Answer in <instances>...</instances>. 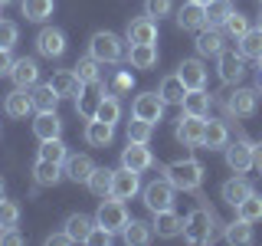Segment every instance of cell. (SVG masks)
<instances>
[{
  "mask_svg": "<svg viewBox=\"0 0 262 246\" xmlns=\"http://www.w3.org/2000/svg\"><path fill=\"white\" fill-rule=\"evenodd\" d=\"M161 174L167 177L170 184L177 187V191H184V194H196V197H200V187H203V177H207V171H203V164L196 161V158H180V161L164 164ZM200 200H203V197H200Z\"/></svg>",
  "mask_w": 262,
  "mask_h": 246,
  "instance_id": "6da1fadb",
  "label": "cell"
},
{
  "mask_svg": "<svg viewBox=\"0 0 262 246\" xmlns=\"http://www.w3.org/2000/svg\"><path fill=\"white\" fill-rule=\"evenodd\" d=\"M213 236H216V217H213V210L196 207L184 217V240L187 243L203 246V243H213Z\"/></svg>",
  "mask_w": 262,
  "mask_h": 246,
  "instance_id": "7a4b0ae2",
  "label": "cell"
},
{
  "mask_svg": "<svg viewBox=\"0 0 262 246\" xmlns=\"http://www.w3.org/2000/svg\"><path fill=\"white\" fill-rule=\"evenodd\" d=\"M89 53L95 56L98 63H121L125 59V39L118 36V33H112V30H98L92 33V39H89Z\"/></svg>",
  "mask_w": 262,
  "mask_h": 246,
  "instance_id": "3957f363",
  "label": "cell"
},
{
  "mask_svg": "<svg viewBox=\"0 0 262 246\" xmlns=\"http://www.w3.org/2000/svg\"><path fill=\"white\" fill-rule=\"evenodd\" d=\"M95 223L112 230V233H121V230L128 227V210H125V200H118V197H102V203H98L95 210Z\"/></svg>",
  "mask_w": 262,
  "mask_h": 246,
  "instance_id": "277c9868",
  "label": "cell"
},
{
  "mask_svg": "<svg viewBox=\"0 0 262 246\" xmlns=\"http://www.w3.org/2000/svg\"><path fill=\"white\" fill-rule=\"evenodd\" d=\"M223 109L229 118H252L259 109V95H256V89H233V92L226 95V102H223Z\"/></svg>",
  "mask_w": 262,
  "mask_h": 246,
  "instance_id": "5b68a950",
  "label": "cell"
},
{
  "mask_svg": "<svg viewBox=\"0 0 262 246\" xmlns=\"http://www.w3.org/2000/svg\"><path fill=\"white\" fill-rule=\"evenodd\" d=\"M141 194H144V207L151 210V213H158V210H170V207H174L177 187L170 184L167 177H161V180H151V184H147Z\"/></svg>",
  "mask_w": 262,
  "mask_h": 246,
  "instance_id": "8992f818",
  "label": "cell"
},
{
  "mask_svg": "<svg viewBox=\"0 0 262 246\" xmlns=\"http://www.w3.org/2000/svg\"><path fill=\"white\" fill-rule=\"evenodd\" d=\"M164 109H167V102L161 98V92H141V95H135V102H131V115L151 121V125H158L164 118Z\"/></svg>",
  "mask_w": 262,
  "mask_h": 246,
  "instance_id": "52a82bcc",
  "label": "cell"
},
{
  "mask_svg": "<svg viewBox=\"0 0 262 246\" xmlns=\"http://www.w3.org/2000/svg\"><path fill=\"white\" fill-rule=\"evenodd\" d=\"M203 125H207V118L184 112V115H180V121H177V128H174L177 141L184 145V148H203Z\"/></svg>",
  "mask_w": 262,
  "mask_h": 246,
  "instance_id": "ba28073f",
  "label": "cell"
},
{
  "mask_svg": "<svg viewBox=\"0 0 262 246\" xmlns=\"http://www.w3.org/2000/svg\"><path fill=\"white\" fill-rule=\"evenodd\" d=\"M216 69H220V79L226 82V86H236L243 76H246V56L239 49H223V53L216 56Z\"/></svg>",
  "mask_w": 262,
  "mask_h": 246,
  "instance_id": "9c48e42d",
  "label": "cell"
},
{
  "mask_svg": "<svg viewBox=\"0 0 262 246\" xmlns=\"http://www.w3.org/2000/svg\"><path fill=\"white\" fill-rule=\"evenodd\" d=\"M252 145L249 138H236V141H229L223 151H226V164L229 171H236V174H246V171H252Z\"/></svg>",
  "mask_w": 262,
  "mask_h": 246,
  "instance_id": "30bf717a",
  "label": "cell"
},
{
  "mask_svg": "<svg viewBox=\"0 0 262 246\" xmlns=\"http://www.w3.org/2000/svg\"><path fill=\"white\" fill-rule=\"evenodd\" d=\"M36 53L46 56V59H59L66 53V33L56 27H43L36 33Z\"/></svg>",
  "mask_w": 262,
  "mask_h": 246,
  "instance_id": "8fae6325",
  "label": "cell"
},
{
  "mask_svg": "<svg viewBox=\"0 0 262 246\" xmlns=\"http://www.w3.org/2000/svg\"><path fill=\"white\" fill-rule=\"evenodd\" d=\"M138 191H141V177H138V171L118 168L112 174V197H118V200H131Z\"/></svg>",
  "mask_w": 262,
  "mask_h": 246,
  "instance_id": "7c38bea8",
  "label": "cell"
},
{
  "mask_svg": "<svg viewBox=\"0 0 262 246\" xmlns=\"http://www.w3.org/2000/svg\"><path fill=\"white\" fill-rule=\"evenodd\" d=\"M49 86L56 89V95H59V98H79L82 92H85V82L79 79L76 69H59L53 79H49Z\"/></svg>",
  "mask_w": 262,
  "mask_h": 246,
  "instance_id": "4fadbf2b",
  "label": "cell"
},
{
  "mask_svg": "<svg viewBox=\"0 0 262 246\" xmlns=\"http://www.w3.org/2000/svg\"><path fill=\"white\" fill-rule=\"evenodd\" d=\"M10 79H13V86H20V89H33L39 82V63L33 59V56H20V59H13Z\"/></svg>",
  "mask_w": 262,
  "mask_h": 246,
  "instance_id": "5bb4252c",
  "label": "cell"
},
{
  "mask_svg": "<svg viewBox=\"0 0 262 246\" xmlns=\"http://www.w3.org/2000/svg\"><path fill=\"white\" fill-rule=\"evenodd\" d=\"M125 39L128 43H158V20L154 16H138V20L128 23L125 30Z\"/></svg>",
  "mask_w": 262,
  "mask_h": 246,
  "instance_id": "9a60e30c",
  "label": "cell"
},
{
  "mask_svg": "<svg viewBox=\"0 0 262 246\" xmlns=\"http://www.w3.org/2000/svg\"><path fill=\"white\" fill-rule=\"evenodd\" d=\"M151 227H154V233H158L161 240H174V236L184 233V217L174 213V207H170V210H158Z\"/></svg>",
  "mask_w": 262,
  "mask_h": 246,
  "instance_id": "2e32d148",
  "label": "cell"
},
{
  "mask_svg": "<svg viewBox=\"0 0 262 246\" xmlns=\"http://www.w3.org/2000/svg\"><path fill=\"white\" fill-rule=\"evenodd\" d=\"M226 43V33L220 30V27H203V30H196V53L200 56H220L223 53V46Z\"/></svg>",
  "mask_w": 262,
  "mask_h": 246,
  "instance_id": "e0dca14e",
  "label": "cell"
},
{
  "mask_svg": "<svg viewBox=\"0 0 262 246\" xmlns=\"http://www.w3.org/2000/svg\"><path fill=\"white\" fill-rule=\"evenodd\" d=\"M121 168H131V171H147L154 168V154L147 151V145H138V141H128V148L121 151Z\"/></svg>",
  "mask_w": 262,
  "mask_h": 246,
  "instance_id": "ac0fdd59",
  "label": "cell"
},
{
  "mask_svg": "<svg viewBox=\"0 0 262 246\" xmlns=\"http://www.w3.org/2000/svg\"><path fill=\"white\" fill-rule=\"evenodd\" d=\"M4 112L10 115V118H27V115L33 112V95H30V89L13 86V92H7V98H4Z\"/></svg>",
  "mask_w": 262,
  "mask_h": 246,
  "instance_id": "d6986e66",
  "label": "cell"
},
{
  "mask_svg": "<svg viewBox=\"0 0 262 246\" xmlns=\"http://www.w3.org/2000/svg\"><path fill=\"white\" fill-rule=\"evenodd\" d=\"M177 27L180 30H203L207 27V7L196 4V0H187L177 10Z\"/></svg>",
  "mask_w": 262,
  "mask_h": 246,
  "instance_id": "ffe728a7",
  "label": "cell"
},
{
  "mask_svg": "<svg viewBox=\"0 0 262 246\" xmlns=\"http://www.w3.org/2000/svg\"><path fill=\"white\" fill-rule=\"evenodd\" d=\"M92 171H95V164H92V158H89V154H69V158H66V164H62V174L69 177L72 184H85Z\"/></svg>",
  "mask_w": 262,
  "mask_h": 246,
  "instance_id": "44dd1931",
  "label": "cell"
},
{
  "mask_svg": "<svg viewBox=\"0 0 262 246\" xmlns=\"http://www.w3.org/2000/svg\"><path fill=\"white\" fill-rule=\"evenodd\" d=\"M33 135L39 141H49V138H62V118L56 112H39L36 121H33Z\"/></svg>",
  "mask_w": 262,
  "mask_h": 246,
  "instance_id": "7402d4cb",
  "label": "cell"
},
{
  "mask_svg": "<svg viewBox=\"0 0 262 246\" xmlns=\"http://www.w3.org/2000/svg\"><path fill=\"white\" fill-rule=\"evenodd\" d=\"M177 76L184 79L187 89H207V66L200 59H184L177 66Z\"/></svg>",
  "mask_w": 262,
  "mask_h": 246,
  "instance_id": "603a6c76",
  "label": "cell"
},
{
  "mask_svg": "<svg viewBox=\"0 0 262 246\" xmlns=\"http://www.w3.org/2000/svg\"><path fill=\"white\" fill-rule=\"evenodd\" d=\"M128 63H131V69H154L158 66V46L154 43H131Z\"/></svg>",
  "mask_w": 262,
  "mask_h": 246,
  "instance_id": "cb8c5ba5",
  "label": "cell"
},
{
  "mask_svg": "<svg viewBox=\"0 0 262 246\" xmlns=\"http://www.w3.org/2000/svg\"><path fill=\"white\" fill-rule=\"evenodd\" d=\"M85 141L92 145V148H108L115 141V125H108V121H102V118H89Z\"/></svg>",
  "mask_w": 262,
  "mask_h": 246,
  "instance_id": "d4e9b609",
  "label": "cell"
},
{
  "mask_svg": "<svg viewBox=\"0 0 262 246\" xmlns=\"http://www.w3.org/2000/svg\"><path fill=\"white\" fill-rule=\"evenodd\" d=\"M33 177H36L39 187H56L66 174H62V164L46 161V158H36V164H33Z\"/></svg>",
  "mask_w": 262,
  "mask_h": 246,
  "instance_id": "484cf974",
  "label": "cell"
},
{
  "mask_svg": "<svg viewBox=\"0 0 262 246\" xmlns=\"http://www.w3.org/2000/svg\"><path fill=\"white\" fill-rule=\"evenodd\" d=\"M105 92H108V89L102 86V82H98V86H92V92H82L79 98H76V112L82 115V118H95V112H98V105H102V98H105Z\"/></svg>",
  "mask_w": 262,
  "mask_h": 246,
  "instance_id": "4316f807",
  "label": "cell"
},
{
  "mask_svg": "<svg viewBox=\"0 0 262 246\" xmlns=\"http://www.w3.org/2000/svg\"><path fill=\"white\" fill-rule=\"evenodd\" d=\"M220 194H223V200L229 203V207H239V203L246 200V197L252 194V184H249L246 177H229V180H223Z\"/></svg>",
  "mask_w": 262,
  "mask_h": 246,
  "instance_id": "83f0119b",
  "label": "cell"
},
{
  "mask_svg": "<svg viewBox=\"0 0 262 246\" xmlns=\"http://www.w3.org/2000/svg\"><path fill=\"white\" fill-rule=\"evenodd\" d=\"M210 102H213V98H210L207 89H187V95H184L180 105H184L187 115H200V118H207V115H210Z\"/></svg>",
  "mask_w": 262,
  "mask_h": 246,
  "instance_id": "f1b7e54d",
  "label": "cell"
},
{
  "mask_svg": "<svg viewBox=\"0 0 262 246\" xmlns=\"http://www.w3.org/2000/svg\"><path fill=\"white\" fill-rule=\"evenodd\" d=\"M226 145H229V128H226V121L210 118L207 125H203V148L216 151V148H226Z\"/></svg>",
  "mask_w": 262,
  "mask_h": 246,
  "instance_id": "f546056e",
  "label": "cell"
},
{
  "mask_svg": "<svg viewBox=\"0 0 262 246\" xmlns=\"http://www.w3.org/2000/svg\"><path fill=\"white\" fill-rule=\"evenodd\" d=\"M158 92H161V98L167 105H180V102H184V95H187V86H184V79L174 72V76H164L161 79V89H158Z\"/></svg>",
  "mask_w": 262,
  "mask_h": 246,
  "instance_id": "4dcf8cb0",
  "label": "cell"
},
{
  "mask_svg": "<svg viewBox=\"0 0 262 246\" xmlns=\"http://www.w3.org/2000/svg\"><path fill=\"white\" fill-rule=\"evenodd\" d=\"M121 236H125V243H128V246H144V243H151L154 227H151V223H144V220H128V227L121 230Z\"/></svg>",
  "mask_w": 262,
  "mask_h": 246,
  "instance_id": "1f68e13d",
  "label": "cell"
},
{
  "mask_svg": "<svg viewBox=\"0 0 262 246\" xmlns=\"http://www.w3.org/2000/svg\"><path fill=\"white\" fill-rule=\"evenodd\" d=\"M20 10H23V16H27L30 23H43V20H49V16H53L56 0H23Z\"/></svg>",
  "mask_w": 262,
  "mask_h": 246,
  "instance_id": "d6a6232c",
  "label": "cell"
},
{
  "mask_svg": "<svg viewBox=\"0 0 262 246\" xmlns=\"http://www.w3.org/2000/svg\"><path fill=\"white\" fill-rule=\"evenodd\" d=\"M30 95H33V109L36 112H56V105H59V95H56V89L49 86V82L46 86L36 82V86L30 89Z\"/></svg>",
  "mask_w": 262,
  "mask_h": 246,
  "instance_id": "836d02e7",
  "label": "cell"
},
{
  "mask_svg": "<svg viewBox=\"0 0 262 246\" xmlns=\"http://www.w3.org/2000/svg\"><path fill=\"white\" fill-rule=\"evenodd\" d=\"M102 66H105V63H98L95 56L89 53V56H82V59L72 66V69L79 72V79L85 82V86H98V82H102Z\"/></svg>",
  "mask_w": 262,
  "mask_h": 246,
  "instance_id": "e575fe53",
  "label": "cell"
},
{
  "mask_svg": "<svg viewBox=\"0 0 262 246\" xmlns=\"http://www.w3.org/2000/svg\"><path fill=\"white\" fill-rule=\"evenodd\" d=\"M95 220H89L85 213H72V217H66V233L72 236V243H85L89 233H92Z\"/></svg>",
  "mask_w": 262,
  "mask_h": 246,
  "instance_id": "d590c367",
  "label": "cell"
},
{
  "mask_svg": "<svg viewBox=\"0 0 262 246\" xmlns=\"http://www.w3.org/2000/svg\"><path fill=\"white\" fill-rule=\"evenodd\" d=\"M223 236H226V243H233V246H246V243H252V223L243 220V217H236L233 223H226Z\"/></svg>",
  "mask_w": 262,
  "mask_h": 246,
  "instance_id": "8d00e7d4",
  "label": "cell"
},
{
  "mask_svg": "<svg viewBox=\"0 0 262 246\" xmlns=\"http://www.w3.org/2000/svg\"><path fill=\"white\" fill-rule=\"evenodd\" d=\"M112 174H115V171H108V168H95L92 174H89L85 187H89L95 197H108V194H112Z\"/></svg>",
  "mask_w": 262,
  "mask_h": 246,
  "instance_id": "74e56055",
  "label": "cell"
},
{
  "mask_svg": "<svg viewBox=\"0 0 262 246\" xmlns=\"http://www.w3.org/2000/svg\"><path fill=\"white\" fill-rule=\"evenodd\" d=\"M39 158L56 161V164H66V158H69V148L62 145V138H49V141H39Z\"/></svg>",
  "mask_w": 262,
  "mask_h": 246,
  "instance_id": "f35d334b",
  "label": "cell"
},
{
  "mask_svg": "<svg viewBox=\"0 0 262 246\" xmlns=\"http://www.w3.org/2000/svg\"><path fill=\"white\" fill-rule=\"evenodd\" d=\"M229 13H233L229 0H210V4H207V27H220V30H223V23L229 20Z\"/></svg>",
  "mask_w": 262,
  "mask_h": 246,
  "instance_id": "ab89813d",
  "label": "cell"
},
{
  "mask_svg": "<svg viewBox=\"0 0 262 246\" xmlns=\"http://www.w3.org/2000/svg\"><path fill=\"white\" fill-rule=\"evenodd\" d=\"M151 131H154V125H151V121H144V118H135V115H131V121H128L125 135H128V141L147 145V141H151Z\"/></svg>",
  "mask_w": 262,
  "mask_h": 246,
  "instance_id": "60d3db41",
  "label": "cell"
},
{
  "mask_svg": "<svg viewBox=\"0 0 262 246\" xmlns=\"http://www.w3.org/2000/svg\"><path fill=\"white\" fill-rule=\"evenodd\" d=\"M252 27H249V16H246V13H229V20L223 23V33H226V36H233L236 39V43H239V39L246 36V33H249Z\"/></svg>",
  "mask_w": 262,
  "mask_h": 246,
  "instance_id": "b9f144b4",
  "label": "cell"
},
{
  "mask_svg": "<svg viewBox=\"0 0 262 246\" xmlns=\"http://www.w3.org/2000/svg\"><path fill=\"white\" fill-rule=\"evenodd\" d=\"M236 217H243V220H249V223H256V220H262V197L252 191L246 200L236 207Z\"/></svg>",
  "mask_w": 262,
  "mask_h": 246,
  "instance_id": "7bdbcfd3",
  "label": "cell"
},
{
  "mask_svg": "<svg viewBox=\"0 0 262 246\" xmlns=\"http://www.w3.org/2000/svg\"><path fill=\"white\" fill-rule=\"evenodd\" d=\"M239 53L246 56V59H259V56H262V30H259V27L249 30V33L239 39Z\"/></svg>",
  "mask_w": 262,
  "mask_h": 246,
  "instance_id": "ee69618b",
  "label": "cell"
},
{
  "mask_svg": "<svg viewBox=\"0 0 262 246\" xmlns=\"http://www.w3.org/2000/svg\"><path fill=\"white\" fill-rule=\"evenodd\" d=\"M95 118H102V121H108V125H115V121L121 118V105H118V95L105 92L102 105H98V112H95Z\"/></svg>",
  "mask_w": 262,
  "mask_h": 246,
  "instance_id": "f6af8a7d",
  "label": "cell"
},
{
  "mask_svg": "<svg viewBox=\"0 0 262 246\" xmlns=\"http://www.w3.org/2000/svg\"><path fill=\"white\" fill-rule=\"evenodd\" d=\"M0 223H4L7 230L20 223V203H13V200L4 197V200H0Z\"/></svg>",
  "mask_w": 262,
  "mask_h": 246,
  "instance_id": "bcb514c9",
  "label": "cell"
},
{
  "mask_svg": "<svg viewBox=\"0 0 262 246\" xmlns=\"http://www.w3.org/2000/svg\"><path fill=\"white\" fill-rule=\"evenodd\" d=\"M20 39V27L10 20H0V49H13Z\"/></svg>",
  "mask_w": 262,
  "mask_h": 246,
  "instance_id": "7dc6e473",
  "label": "cell"
},
{
  "mask_svg": "<svg viewBox=\"0 0 262 246\" xmlns=\"http://www.w3.org/2000/svg\"><path fill=\"white\" fill-rule=\"evenodd\" d=\"M170 10H174V0H144V13L154 16V20L170 16Z\"/></svg>",
  "mask_w": 262,
  "mask_h": 246,
  "instance_id": "c3c4849f",
  "label": "cell"
},
{
  "mask_svg": "<svg viewBox=\"0 0 262 246\" xmlns=\"http://www.w3.org/2000/svg\"><path fill=\"white\" fill-rule=\"evenodd\" d=\"M128 89H131V72L128 69H118V72H115V79H112V89H108V92L112 95H125Z\"/></svg>",
  "mask_w": 262,
  "mask_h": 246,
  "instance_id": "681fc988",
  "label": "cell"
},
{
  "mask_svg": "<svg viewBox=\"0 0 262 246\" xmlns=\"http://www.w3.org/2000/svg\"><path fill=\"white\" fill-rule=\"evenodd\" d=\"M112 236H115L112 230H105V227H98V223H95V227H92V233H89V240H85V243H92V246H108V243H112Z\"/></svg>",
  "mask_w": 262,
  "mask_h": 246,
  "instance_id": "f907efd6",
  "label": "cell"
},
{
  "mask_svg": "<svg viewBox=\"0 0 262 246\" xmlns=\"http://www.w3.org/2000/svg\"><path fill=\"white\" fill-rule=\"evenodd\" d=\"M66 243H72V236L66 233V230H59V233H49V236H46V246H66Z\"/></svg>",
  "mask_w": 262,
  "mask_h": 246,
  "instance_id": "816d5d0a",
  "label": "cell"
},
{
  "mask_svg": "<svg viewBox=\"0 0 262 246\" xmlns=\"http://www.w3.org/2000/svg\"><path fill=\"white\" fill-rule=\"evenodd\" d=\"M10 66H13L10 49H0V76H4V72H10Z\"/></svg>",
  "mask_w": 262,
  "mask_h": 246,
  "instance_id": "f5cc1de1",
  "label": "cell"
},
{
  "mask_svg": "<svg viewBox=\"0 0 262 246\" xmlns=\"http://www.w3.org/2000/svg\"><path fill=\"white\" fill-rule=\"evenodd\" d=\"M4 243H10V246H20V243H23V236H20V233H16V230L10 227V230L4 233Z\"/></svg>",
  "mask_w": 262,
  "mask_h": 246,
  "instance_id": "db71d44e",
  "label": "cell"
},
{
  "mask_svg": "<svg viewBox=\"0 0 262 246\" xmlns=\"http://www.w3.org/2000/svg\"><path fill=\"white\" fill-rule=\"evenodd\" d=\"M252 168H256L259 174H262V141H259L256 148H252Z\"/></svg>",
  "mask_w": 262,
  "mask_h": 246,
  "instance_id": "11a10c76",
  "label": "cell"
},
{
  "mask_svg": "<svg viewBox=\"0 0 262 246\" xmlns=\"http://www.w3.org/2000/svg\"><path fill=\"white\" fill-rule=\"evenodd\" d=\"M7 197V184H4V177H0V200Z\"/></svg>",
  "mask_w": 262,
  "mask_h": 246,
  "instance_id": "9f6ffc18",
  "label": "cell"
},
{
  "mask_svg": "<svg viewBox=\"0 0 262 246\" xmlns=\"http://www.w3.org/2000/svg\"><path fill=\"white\" fill-rule=\"evenodd\" d=\"M4 233H7V227H4V223H0V243H4Z\"/></svg>",
  "mask_w": 262,
  "mask_h": 246,
  "instance_id": "6f0895ef",
  "label": "cell"
},
{
  "mask_svg": "<svg viewBox=\"0 0 262 246\" xmlns=\"http://www.w3.org/2000/svg\"><path fill=\"white\" fill-rule=\"evenodd\" d=\"M256 27H259V30H262V13H259V23H256Z\"/></svg>",
  "mask_w": 262,
  "mask_h": 246,
  "instance_id": "680465c9",
  "label": "cell"
},
{
  "mask_svg": "<svg viewBox=\"0 0 262 246\" xmlns=\"http://www.w3.org/2000/svg\"><path fill=\"white\" fill-rule=\"evenodd\" d=\"M259 92H262V72H259Z\"/></svg>",
  "mask_w": 262,
  "mask_h": 246,
  "instance_id": "91938a15",
  "label": "cell"
},
{
  "mask_svg": "<svg viewBox=\"0 0 262 246\" xmlns=\"http://www.w3.org/2000/svg\"><path fill=\"white\" fill-rule=\"evenodd\" d=\"M196 4H203V7H207V4H210V0H196Z\"/></svg>",
  "mask_w": 262,
  "mask_h": 246,
  "instance_id": "94428289",
  "label": "cell"
},
{
  "mask_svg": "<svg viewBox=\"0 0 262 246\" xmlns=\"http://www.w3.org/2000/svg\"><path fill=\"white\" fill-rule=\"evenodd\" d=\"M7 4H10V0H0V7H7Z\"/></svg>",
  "mask_w": 262,
  "mask_h": 246,
  "instance_id": "6125c7cd",
  "label": "cell"
},
{
  "mask_svg": "<svg viewBox=\"0 0 262 246\" xmlns=\"http://www.w3.org/2000/svg\"><path fill=\"white\" fill-rule=\"evenodd\" d=\"M259 69H262V56H259Z\"/></svg>",
  "mask_w": 262,
  "mask_h": 246,
  "instance_id": "be15d7a7",
  "label": "cell"
},
{
  "mask_svg": "<svg viewBox=\"0 0 262 246\" xmlns=\"http://www.w3.org/2000/svg\"><path fill=\"white\" fill-rule=\"evenodd\" d=\"M259 4H262V0H259Z\"/></svg>",
  "mask_w": 262,
  "mask_h": 246,
  "instance_id": "e7e4bbea",
  "label": "cell"
}]
</instances>
